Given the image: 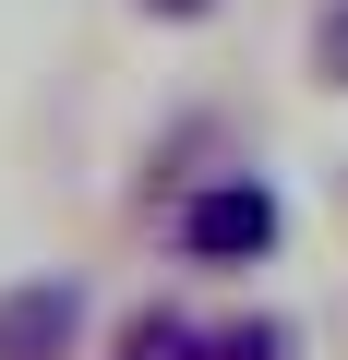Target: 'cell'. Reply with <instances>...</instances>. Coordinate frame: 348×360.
Masks as SVG:
<instances>
[{
  "mask_svg": "<svg viewBox=\"0 0 348 360\" xmlns=\"http://www.w3.org/2000/svg\"><path fill=\"white\" fill-rule=\"evenodd\" d=\"M181 252L193 264H264L276 252V193L264 180H205L181 205Z\"/></svg>",
  "mask_w": 348,
  "mask_h": 360,
  "instance_id": "1",
  "label": "cell"
},
{
  "mask_svg": "<svg viewBox=\"0 0 348 360\" xmlns=\"http://www.w3.org/2000/svg\"><path fill=\"white\" fill-rule=\"evenodd\" d=\"M84 324V288L72 276H13L0 288V360H60Z\"/></svg>",
  "mask_w": 348,
  "mask_h": 360,
  "instance_id": "2",
  "label": "cell"
},
{
  "mask_svg": "<svg viewBox=\"0 0 348 360\" xmlns=\"http://www.w3.org/2000/svg\"><path fill=\"white\" fill-rule=\"evenodd\" d=\"M193 360H288V324H276V312H252V324H217V336H193Z\"/></svg>",
  "mask_w": 348,
  "mask_h": 360,
  "instance_id": "3",
  "label": "cell"
},
{
  "mask_svg": "<svg viewBox=\"0 0 348 360\" xmlns=\"http://www.w3.org/2000/svg\"><path fill=\"white\" fill-rule=\"evenodd\" d=\"M120 360H193V324H181V312H132Z\"/></svg>",
  "mask_w": 348,
  "mask_h": 360,
  "instance_id": "4",
  "label": "cell"
},
{
  "mask_svg": "<svg viewBox=\"0 0 348 360\" xmlns=\"http://www.w3.org/2000/svg\"><path fill=\"white\" fill-rule=\"evenodd\" d=\"M312 49H324V84H348V0L324 13V37H312Z\"/></svg>",
  "mask_w": 348,
  "mask_h": 360,
  "instance_id": "5",
  "label": "cell"
},
{
  "mask_svg": "<svg viewBox=\"0 0 348 360\" xmlns=\"http://www.w3.org/2000/svg\"><path fill=\"white\" fill-rule=\"evenodd\" d=\"M144 13H168V25H205V13H217V0H144Z\"/></svg>",
  "mask_w": 348,
  "mask_h": 360,
  "instance_id": "6",
  "label": "cell"
}]
</instances>
